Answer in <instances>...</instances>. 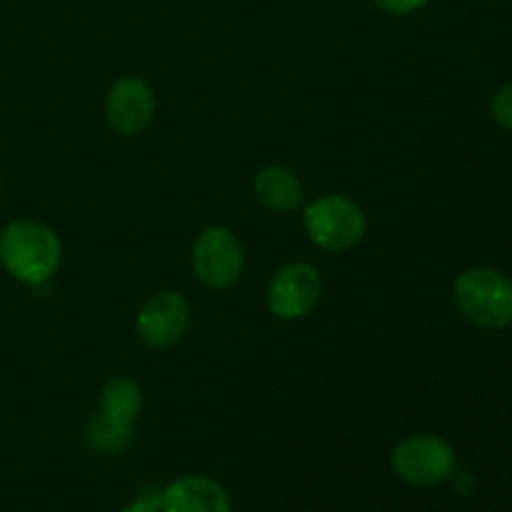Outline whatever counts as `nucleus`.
<instances>
[{"instance_id": "nucleus-1", "label": "nucleus", "mask_w": 512, "mask_h": 512, "mask_svg": "<svg viewBox=\"0 0 512 512\" xmlns=\"http://www.w3.org/2000/svg\"><path fill=\"white\" fill-rule=\"evenodd\" d=\"M63 245L55 230L35 220H13L0 233V265L25 285L48 283L60 268Z\"/></svg>"}, {"instance_id": "nucleus-2", "label": "nucleus", "mask_w": 512, "mask_h": 512, "mask_svg": "<svg viewBox=\"0 0 512 512\" xmlns=\"http://www.w3.org/2000/svg\"><path fill=\"white\" fill-rule=\"evenodd\" d=\"M455 303L470 323L503 330L512 323V280L495 268H470L455 280Z\"/></svg>"}, {"instance_id": "nucleus-3", "label": "nucleus", "mask_w": 512, "mask_h": 512, "mask_svg": "<svg viewBox=\"0 0 512 512\" xmlns=\"http://www.w3.org/2000/svg\"><path fill=\"white\" fill-rule=\"evenodd\" d=\"M308 238L323 250H350L363 240L368 220L363 208L345 195H323L313 200L303 213Z\"/></svg>"}, {"instance_id": "nucleus-4", "label": "nucleus", "mask_w": 512, "mask_h": 512, "mask_svg": "<svg viewBox=\"0 0 512 512\" xmlns=\"http://www.w3.org/2000/svg\"><path fill=\"white\" fill-rule=\"evenodd\" d=\"M393 473L415 488H435L455 473V450L433 433L410 435L393 450Z\"/></svg>"}, {"instance_id": "nucleus-5", "label": "nucleus", "mask_w": 512, "mask_h": 512, "mask_svg": "<svg viewBox=\"0 0 512 512\" xmlns=\"http://www.w3.org/2000/svg\"><path fill=\"white\" fill-rule=\"evenodd\" d=\"M245 253L240 240L225 228H208L193 245V273L203 285L225 290L243 275Z\"/></svg>"}, {"instance_id": "nucleus-6", "label": "nucleus", "mask_w": 512, "mask_h": 512, "mask_svg": "<svg viewBox=\"0 0 512 512\" xmlns=\"http://www.w3.org/2000/svg\"><path fill=\"white\" fill-rule=\"evenodd\" d=\"M323 295V278L310 263H288L270 278L268 310L280 320H303Z\"/></svg>"}, {"instance_id": "nucleus-7", "label": "nucleus", "mask_w": 512, "mask_h": 512, "mask_svg": "<svg viewBox=\"0 0 512 512\" xmlns=\"http://www.w3.org/2000/svg\"><path fill=\"white\" fill-rule=\"evenodd\" d=\"M190 325V305L178 290H160L150 295L135 318L140 340L153 350L173 348Z\"/></svg>"}, {"instance_id": "nucleus-8", "label": "nucleus", "mask_w": 512, "mask_h": 512, "mask_svg": "<svg viewBox=\"0 0 512 512\" xmlns=\"http://www.w3.org/2000/svg\"><path fill=\"white\" fill-rule=\"evenodd\" d=\"M108 125L118 135H138L153 123L155 95L143 78L125 75L115 80L105 100Z\"/></svg>"}, {"instance_id": "nucleus-9", "label": "nucleus", "mask_w": 512, "mask_h": 512, "mask_svg": "<svg viewBox=\"0 0 512 512\" xmlns=\"http://www.w3.org/2000/svg\"><path fill=\"white\" fill-rule=\"evenodd\" d=\"M160 512H233L228 493L208 475L173 480L158 498Z\"/></svg>"}, {"instance_id": "nucleus-10", "label": "nucleus", "mask_w": 512, "mask_h": 512, "mask_svg": "<svg viewBox=\"0 0 512 512\" xmlns=\"http://www.w3.org/2000/svg\"><path fill=\"white\" fill-rule=\"evenodd\" d=\"M140 405H143V390L133 378H110L103 385L100 393V420H105L113 428L130 433V425L140 415Z\"/></svg>"}, {"instance_id": "nucleus-11", "label": "nucleus", "mask_w": 512, "mask_h": 512, "mask_svg": "<svg viewBox=\"0 0 512 512\" xmlns=\"http://www.w3.org/2000/svg\"><path fill=\"white\" fill-rule=\"evenodd\" d=\"M255 195L275 213H293L303 203V185L293 170L283 165H268L255 175Z\"/></svg>"}, {"instance_id": "nucleus-12", "label": "nucleus", "mask_w": 512, "mask_h": 512, "mask_svg": "<svg viewBox=\"0 0 512 512\" xmlns=\"http://www.w3.org/2000/svg\"><path fill=\"white\" fill-rule=\"evenodd\" d=\"M490 110H493L495 123L512 133V83H508L505 88H500L498 93H495Z\"/></svg>"}, {"instance_id": "nucleus-13", "label": "nucleus", "mask_w": 512, "mask_h": 512, "mask_svg": "<svg viewBox=\"0 0 512 512\" xmlns=\"http://www.w3.org/2000/svg\"><path fill=\"white\" fill-rule=\"evenodd\" d=\"M375 5H378L383 13H390V15H410L415 13V10L425 8V5L430 3V0H373Z\"/></svg>"}, {"instance_id": "nucleus-14", "label": "nucleus", "mask_w": 512, "mask_h": 512, "mask_svg": "<svg viewBox=\"0 0 512 512\" xmlns=\"http://www.w3.org/2000/svg\"><path fill=\"white\" fill-rule=\"evenodd\" d=\"M120 512H160V503L158 498H148V495H145V498H138L130 505H125Z\"/></svg>"}, {"instance_id": "nucleus-15", "label": "nucleus", "mask_w": 512, "mask_h": 512, "mask_svg": "<svg viewBox=\"0 0 512 512\" xmlns=\"http://www.w3.org/2000/svg\"><path fill=\"white\" fill-rule=\"evenodd\" d=\"M0 193H3V175H0Z\"/></svg>"}]
</instances>
